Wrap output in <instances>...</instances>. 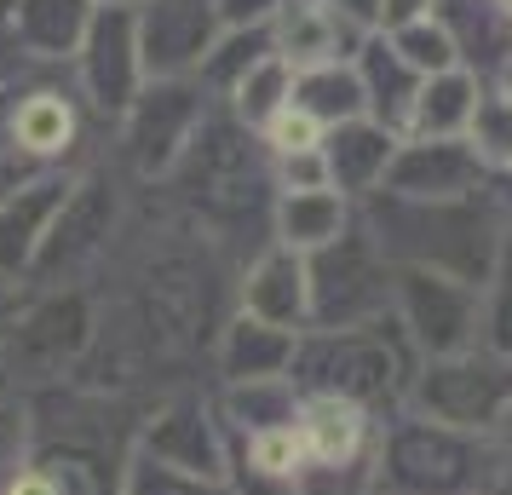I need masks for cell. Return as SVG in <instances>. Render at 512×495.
I'll return each instance as SVG.
<instances>
[{"label": "cell", "mask_w": 512, "mask_h": 495, "mask_svg": "<svg viewBox=\"0 0 512 495\" xmlns=\"http://www.w3.org/2000/svg\"><path fill=\"white\" fill-rule=\"evenodd\" d=\"M24 311V294H18V283L12 277H0V334L12 329V317Z\"/></svg>", "instance_id": "b9f144b4"}, {"label": "cell", "mask_w": 512, "mask_h": 495, "mask_svg": "<svg viewBox=\"0 0 512 495\" xmlns=\"http://www.w3.org/2000/svg\"><path fill=\"white\" fill-rule=\"evenodd\" d=\"M288 98H294V64H282L277 52H271V58H259L254 70H248V75L231 87L225 110H231L242 127H254V133H259V127L277 116Z\"/></svg>", "instance_id": "4dcf8cb0"}, {"label": "cell", "mask_w": 512, "mask_h": 495, "mask_svg": "<svg viewBox=\"0 0 512 495\" xmlns=\"http://www.w3.org/2000/svg\"><path fill=\"white\" fill-rule=\"evenodd\" d=\"M6 495H58V484H52L47 467H24L6 478Z\"/></svg>", "instance_id": "ab89813d"}, {"label": "cell", "mask_w": 512, "mask_h": 495, "mask_svg": "<svg viewBox=\"0 0 512 495\" xmlns=\"http://www.w3.org/2000/svg\"><path fill=\"white\" fill-rule=\"evenodd\" d=\"M288 380L305 392L374 409V403H397L415 375H409V346L397 340V317H386L363 329H305L294 340Z\"/></svg>", "instance_id": "277c9868"}, {"label": "cell", "mask_w": 512, "mask_h": 495, "mask_svg": "<svg viewBox=\"0 0 512 495\" xmlns=\"http://www.w3.org/2000/svg\"><path fill=\"white\" fill-rule=\"evenodd\" d=\"M0 6H6V0H0Z\"/></svg>", "instance_id": "681fc988"}, {"label": "cell", "mask_w": 512, "mask_h": 495, "mask_svg": "<svg viewBox=\"0 0 512 495\" xmlns=\"http://www.w3.org/2000/svg\"><path fill=\"white\" fill-rule=\"evenodd\" d=\"M294 438L317 472H351L363 455V438H369V409L328 398V392H305L300 415H294Z\"/></svg>", "instance_id": "44dd1931"}, {"label": "cell", "mask_w": 512, "mask_h": 495, "mask_svg": "<svg viewBox=\"0 0 512 495\" xmlns=\"http://www.w3.org/2000/svg\"><path fill=\"white\" fill-rule=\"evenodd\" d=\"M139 455H150V461H162V467H173V472H190V478L225 484V444H219V426H213L202 398L162 403V409L144 421Z\"/></svg>", "instance_id": "9a60e30c"}, {"label": "cell", "mask_w": 512, "mask_h": 495, "mask_svg": "<svg viewBox=\"0 0 512 495\" xmlns=\"http://www.w3.org/2000/svg\"><path fill=\"white\" fill-rule=\"evenodd\" d=\"M340 18H351V24H363V29H374L380 24V0H328Z\"/></svg>", "instance_id": "60d3db41"}, {"label": "cell", "mask_w": 512, "mask_h": 495, "mask_svg": "<svg viewBox=\"0 0 512 495\" xmlns=\"http://www.w3.org/2000/svg\"><path fill=\"white\" fill-rule=\"evenodd\" d=\"M484 185L489 173L466 139H397V156L380 190L415 196V202H449V196H478Z\"/></svg>", "instance_id": "5bb4252c"}, {"label": "cell", "mask_w": 512, "mask_h": 495, "mask_svg": "<svg viewBox=\"0 0 512 495\" xmlns=\"http://www.w3.org/2000/svg\"><path fill=\"white\" fill-rule=\"evenodd\" d=\"M98 6H139V0H98Z\"/></svg>", "instance_id": "7dc6e473"}, {"label": "cell", "mask_w": 512, "mask_h": 495, "mask_svg": "<svg viewBox=\"0 0 512 495\" xmlns=\"http://www.w3.org/2000/svg\"><path fill=\"white\" fill-rule=\"evenodd\" d=\"M93 12L98 0H6L0 29L29 64H70L93 29Z\"/></svg>", "instance_id": "ac0fdd59"}, {"label": "cell", "mask_w": 512, "mask_h": 495, "mask_svg": "<svg viewBox=\"0 0 512 495\" xmlns=\"http://www.w3.org/2000/svg\"><path fill=\"white\" fill-rule=\"evenodd\" d=\"M225 29H265L282 12V0H213Z\"/></svg>", "instance_id": "74e56055"}, {"label": "cell", "mask_w": 512, "mask_h": 495, "mask_svg": "<svg viewBox=\"0 0 512 495\" xmlns=\"http://www.w3.org/2000/svg\"><path fill=\"white\" fill-rule=\"evenodd\" d=\"M75 93L93 104L104 121H121L127 104L144 93V58H139V24L133 6H98L81 52L70 58Z\"/></svg>", "instance_id": "7c38bea8"}, {"label": "cell", "mask_w": 512, "mask_h": 495, "mask_svg": "<svg viewBox=\"0 0 512 495\" xmlns=\"http://www.w3.org/2000/svg\"><path fill=\"white\" fill-rule=\"evenodd\" d=\"M70 185H75V173H58V167H52V173L18 185L6 202H0V277L29 283V265H35V254H41L47 225L58 219Z\"/></svg>", "instance_id": "ffe728a7"}, {"label": "cell", "mask_w": 512, "mask_h": 495, "mask_svg": "<svg viewBox=\"0 0 512 495\" xmlns=\"http://www.w3.org/2000/svg\"><path fill=\"white\" fill-rule=\"evenodd\" d=\"M219 300H225V254L190 225L150 242L144 260L133 265V288L121 294V306L144 323L162 369L219 340L225 329Z\"/></svg>", "instance_id": "3957f363"}, {"label": "cell", "mask_w": 512, "mask_h": 495, "mask_svg": "<svg viewBox=\"0 0 512 495\" xmlns=\"http://www.w3.org/2000/svg\"><path fill=\"white\" fill-rule=\"evenodd\" d=\"M432 12H438V0H380V24L374 29H403L415 18H432Z\"/></svg>", "instance_id": "f35d334b"}, {"label": "cell", "mask_w": 512, "mask_h": 495, "mask_svg": "<svg viewBox=\"0 0 512 495\" xmlns=\"http://www.w3.org/2000/svg\"><path fill=\"white\" fill-rule=\"evenodd\" d=\"M357 225L374 236V248L392 265L438 271V277H455L472 288H484L495 277L512 236L489 185L478 196H449V202H415V196L374 190L357 202Z\"/></svg>", "instance_id": "7a4b0ae2"}, {"label": "cell", "mask_w": 512, "mask_h": 495, "mask_svg": "<svg viewBox=\"0 0 512 495\" xmlns=\"http://www.w3.org/2000/svg\"><path fill=\"white\" fill-rule=\"evenodd\" d=\"M478 75L466 70H443L426 75L415 93V110H409V127L403 139H466V121H472V104H478Z\"/></svg>", "instance_id": "4316f807"}, {"label": "cell", "mask_w": 512, "mask_h": 495, "mask_svg": "<svg viewBox=\"0 0 512 495\" xmlns=\"http://www.w3.org/2000/svg\"><path fill=\"white\" fill-rule=\"evenodd\" d=\"M489 196H495V208H501V219H507V231H512V173L489 179Z\"/></svg>", "instance_id": "ee69618b"}, {"label": "cell", "mask_w": 512, "mask_h": 495, "mask_svg": "<svg viewBox=\"0 0 512 495\" xmlns=\"http://www.w3.org/2000/svg\"><path fill=\"white\" fill-rule=\"evenodd\" d=\"M98 306L87 288H41L12 329L0 334V352L18 386H58L81 369V357L93 346Z\"/></svg>", "instance_id": "8992f818"}, {"label": "cell", "mask_w": 512, "mask_h": 495, "mask_svg": "<svg viewBox=\"0 0 512 495\" xmlns=\"http://www.w3.org/2000/svg\"><path fill=\"white\" fill-rule=\"evenodd\" d=\"M271 179H277V196H294V190H334L328 185L323 144H317V150H294V156H271Z\"/></svg>", "instance_id": "8d00e7d4"}, {"label": "cell", "mask_w": 512, "mask_h": 495, "mask_svg": "<svg viewBox=\"0 0 512 495\" xmlns=\"http://www.w3.org/2000/svg\"><path fill=\"white\" fill-rule=\"evenodd\" d=\"M380 484L392 495H484L501 484V449L443 421H397L380 444Z\"/></svg>", "instance_id": "5b68a950"}, {"label": "cell", "mask_w": 512, "mask_h": 495, "mask_svg": "<svg viewBox=\"0 0 512 495\" xmlns=\"http://www.w3.org/2000/svg\"><path fill=\"white\" fill-rule=\"evenodd\" d=\"M495 449H501V484H512V409L507 421L495 426Z\"/></svg>", "instance_id": "7bdbcfd3"}, {"label": "cell", "mask_w": 512, "mask_h": 495, "mask_svg": "<svg viewBox=\"0 0 512 495\" xmlns=\"http://www.w3.org/2000/svg\"><path fill=\"white\" fill-rule=\"evenodd\" d=\"M133 24H139L144 81H185V75L196 81L202 58L225 29L213 0H139Z\"/></svg>", "instance_id": "4fadbf2b"}, {"label": "cell", "mask_w": 512, "mask_h": 495, "mask_svg": "<svg viewBox=\"0 0 512 495\" xmlns=\"http://www.w3.org/2000/svg\"><path fill=\"white\" fill-rule=\"evenodd\" d=\"M392 317L420 357L472 352L478 346V323H484V288L438 277V271L392 265Z\"/></svg>", "instance_id": "8fae6325"}, {"label": "cell", "mask_w": 512, "mask_h": 495, "mask_svg": "<svg viewBox=\"0 0 512 495\" xmlns=\"http://www.w3.org/2000/svg\"><path fill=\"white\" fill-rule=\"evenodd\" d=\"M225 409H231V421L248 426V438L254 432H271V426H294L300 415V386L282 375V380H248V386H231L225 392Z\"/></svg>", "instance_id": "1f68e13d"}, {"label": "cell", "mask_w": 512, "mask_h": 495, "mask_svg": "<svg viewBox=\"0 0 512 495\" xmlns=\"http://www.w3.org/2000/svg\"><path fill=\"white\" fill-rule=\"evenodd\" d=\"M351 219H357V208L340 190H294V196H277V208H271V242L294 248V254H317Z\"/></svg>", "instance_id": "484cf974"}, {"label": "cell", "mask_w": 512, "mask_h": 495, "mask_svg": "<svg viewBox=\"0 0 512 495\" xmlns=\"http://www.w3.org/2000/svg\"><path fill=\"white\" fill-rule=\"evenodd\" d=\"M478 346L512 363V236L507 254L495 265V277L484 283V323H478Z\"/></svg>", "instance_id": "836d02e7"}, {"label": "cell", "mask_w": 512, "mask_h": 495, "mask_svg": "<svg viewBox=\"0 0 512 495\" xmlns=\"http://www.w3.org/2000/svg\"><path fill=\"white\" fill-rule=\"evenodd\" d=\"M294 104H300L323 133L328 127H346V121H357V116H369L351 64H311V70H294Z\"/></svg>", "instance_id": "83f0119b"}, {"label": "cell", "mask_w": 512, "mask_h": 495, "mask_svg": "<svg viewBox=\"0 0 512 495\" xmlns=\"http://www.w3.org/2000/svg\"><path fill=\"white\" fill-rule=\"evenodd\" d=\"M466 144L484 162L489 179L512 173V93L501 81H484L478 87V104H472V121H466Z\"/></svg>", "instance_id": "f1b7e54d"}, {"label": "cell", "mask_w": 512, "mask_h": 495, "mask_svg": "<svg viewBox=\"0 0 512 495\" xmlns=\"http://www.w3.org/2000/svg\"><path fill=\"white\" fill-rule=\"evenodd\" d=\"M386 41L403 52V64L426 81V75H443V70H461L455 64V41H449V29L438 24V12L432 18H415V24L403 29H386Z\"/></svg>", "instance_id": "d6a6232c"}, {"label": "cell", "mask_w": 512, "mask_h": 495, "mask_svg": "<svg viewBox=\"0 0 512 495\" xmlns=\"http://www.w3.org/2000/svg\"><path fill=\"white\" fill-rule=\"evenodd\" d=\"M121 236V179L110 167H93V173H75L70 196L58 219L47 225V242L29 265V283L35 288H81L87 271L110 260Z\"/></svg>", "instance_id": "52a82bcc"}, {"label": "cell", "mask_w": 512, "mask_h": 495, "mask_svg": "<svg viewBox=\"0 0 512 495\" xmlns=\"http://www.w3.org/2000/svg\"><path fill=\"white\" fill-rule=\"evenodd\" d=\"M121 495H231L213 478H190V472H173L150 455H133L127 461V478H121Z\"/></svg>", "instance_id": "e575fe53"}, {"label": "cell", "mask_w": 512, "mask_h": 495, "mask_svg": "<svg viewBox=\"0 0 512 495\" xmlns=\"http://www.w3.org/2000/svg\"><path fill=\"white\" fill-rule=\"evenodd\" d=\"M259 58H271V29H219V41H213V52L202 58L196 81H202V93H208L213 104H225L231 87L254 70Z\"/></svg>", "instance_id": "f546056e"}, {"label": "cell", "mask_w": 512, "mask_h": 495, "mask_svg": "<svg viewBox=\"0 0 512 495\" xmlns=\"http://www.w3.org/2000/svg\"><path fill=\"white\" fill-rule=\"evenodd\" d=\"M236 288H242V311H248V317L277 323V329H288V334L311 329V277H305V254L282 248V242H265Z\"/></svg>", "instance_id": "d6986e66"}, {"label": "cell", "mask_w": 512, "mask_h": 495, "mask_svg": "<svg viewBox=\"0 0 512 495\" xmlns=\"http://www.w3.org/2000/svg\"><path fill=\"white\" fill-rule=\"evenodd\" d=\"M173 213L185 219L190 231H202L225 254L231 236L259 231L271 225V208H277V179H271V150L254 127L213 104L208 121L196 127L190 150L179 156V167L162 179Z\"/></svg>", "instance_id": "6da1fadb"}, {"label": "cell", "mask_w": 512, "mask_h": 495, "mask_svg": "<svg viewBox=\"0 0 512 495\" xmlns=\"http://www.w3.org/2000/svg\"><path fill=\"white\" fill-rule=\"evenodd\" d=\"M409 392H415V409L426 421L489 438L512 409V363L484 352V346L455 352V357H426Z\"/></svg>", "instance_id": "30bf717a"}, {"label": "cell", "mask_w": 512, "mask_h": 495, "mask_svg": "<svg viewBox=\"0 0 512 495\" xmlns=\"http://www.w3.org/2000/svg\"><path fill=\"white\" fill-rule=\"evenodd\" d=\"M392 156H397V133H386V127L369 121V116H357V121H346V127H328V133H323L328 185L340 190L351 208L386 185Z\"/></svg>", "instance_id": "7402d4cb"}, {"label": "cell", "mask_w": 512, "mask_h": 495, "mask_svg": "<svg viewBox=\"0 0 512 495\" xmlns=\"http://www.w3.org/2000/svg\"><path fill=\"white\" fill-rule=\"evenodd\" d=\"M6 139H12V150L29 167L52 173L75 150V139H81V104L64 87H47V81L18 87L12 104H6Z\"/></svg>", "instance_id": "2e32d148"}, {"label": "cell", "mask_w": 512, "mask_h": 495, "mask_svg": "<svg viewBox=\"0 0 512 495\" xmlns=\"http://www.w3.org/2000/svg\"><path fill=\"white\" fill-rule=\"evenodd\" d=\"M351 70H357V87H363V110H369V121H380L386 133L403 139L409 110H415V93H420V75L409 70L403 52L386 41V29H369V41L357 47Z\"/></svg>", "instance_id": "cb8c5ba5"}, {"label": "cell", "mask_w": 512, "mask_h": 495, "mask_svg": "<svg viewBox=\"0 0 512 495\" xmlns=\"http://www.w3.org/2000/svg\"><path fill=\"white\" fill-rule=\"evenodd\" d=\"M495 6H501V12H507V18H512V0H495Z\"/></svg>", "instance_id": "c3c4849f"}, {"label": "cell", "mask_w": 512, "mask_h": 495, "mask_svg": "<svg viewBox=\"0 0 512 495\" xmlns=\"http://www.w3.org/2000/svg\"><path fill=\"white\" fill-rule=\"evenodd\" d=\"M438 24L455 41V64L478 81H501L512 64V18L495 0H438Z\"/></svg>", "instance_id": "603a6c76"}, {"label": "cell", "mask_w": 512, "mask_h": 495, "mask_svg": "<svg viewBox=\"0 0 512 495\" xmlns=\"http://www.w3.org/2000/svg\"><path fill=\"white\" fill-rule=\"evenodd\" d=\"M501 87H507V93H512V64H507V70H501Z\"/></svg>", "instance_id": "bcb514c9"}, {"label": "cell", "mask_w": 512, "mask_h": 495, "mask_svg": "<svg viewBox=\"0 0 512 495\" xmlns=\"http://www.w3.org/2000/svg\"><path fill=\"white\" fill-rule=\"evenodd\" d=\"M213 98L202 93V81H144V93L127 104V116L116 121V156L121 167L144 179V185H162L167 173L179 167V156L190 150L196 127L208 121Z\"/></svg>", "instance_id": "9c48e42d"}, {"label": "cell", "mask_w": 512, "mask_h": 495, "mask_svg": "<svg viewBox=\"0 0 512 495\" xmlns=\"http://www.w3.org/2000/svg\"><path fill=\"white\" fill-rule=\"evenodd\" d=\"M271 52L294 70H311V64H351L357 47L369 41V29L340 18L328 0H282V12L271 18Z\"/></svg>", "instance_id": "e0dca14e"}, {"label": "cell", "mask_w": 512, "mask_h": 495, "mask_svg": "<svg viewBox=\"0 0 512 495\" xmlns=\"http://www.w3.org/2000/svg\"><path fill=\"white\" fill-rule=\"evenodd\" d=\"M311 277V329H363L392 317V260L351 219L328 248L305 254Z\"/></svg>", "instance_id": "ba28073f"}, {"label": "cell", "mask_w": 512, "mask_h": 495, "mask_svg": "<svg viewBox=\"0 0 512 495\" xmlns=\"http://www.w3.org/2000/svg\"><path fill=\"white\" fill-rule=\"evenodd\" d=\"M294 340L300 334L277 329V323H259L248 311L225 317V329L213 340V363L231 386H248V380H282L288 363H294Z\"/></svg>", "instance_id": "d4e9b609"}, {"label": "cell", "mask_w": 512, "mask_h": 495, "mask_svg": "<svg viewBox=\"0 0 512 495\" xmlns=\"http://www.w3.org/2000/svg\"><path fill=\"white\" fill-rule=\"evenodd\" d=\"M259 139H265V150H271V156H294V150H317V144H323V127L305 116L294 98H288L277 116L259 127Z\"/></svg>", "instance_id": "d590c367"}, {"label": "cell", "mask_w": 512, "mask_h": 495, "mask_svg": "<svg viewBox=\"0 0 512 495\" xmlns=\"http://www.w3.org/2000/svg\"><path fill=\"white\" fill-rule=\"evenodd\" d=\"M12 392H18V380H12V369H6V352H0V403L12 398Z\"/></svg>", "instance_id": "f6af8a7d"}]
</instances>
